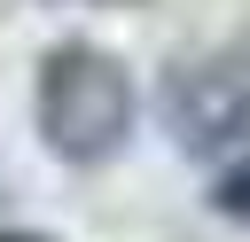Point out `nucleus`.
<instances>
[{
  "label": "nucleus",
  "mask_w": 250,
  "mask_h": 242,
  "mask_svg": "<svg viewBox=\"0 0 250 242\" xmlns=\"http://www.w3.org/2000/svg\"><path fill=\"white\" fill-rule=\"evenodd\" d=\"M211 211L234 219V226H250V148L219 164V180H211Z\"/></svg>",
  "instance_id": "obj_3"
},
{
  "label": "nucleus",
  "mask_w": 250,
  "mask_h": 242,
  "mask_svg": "<svg viewBox=\"0 0 250 242\" xmlns=\"http://www.w3.org/2000/svg\"><path fill=\"white\" fill-rule=\"evenodd\" d=\"M0 242H47V234H23V226H0Z\"/></svg>",
  "instance_id": "obj_4"
},
{
  "label": "nucleus",
  "mask_w": 250,
  "mask_h": 242,
  "mask_svg": "<svg viewBox=\"0 0 250 242\" xmlns=\"http://www.w3.org/2000/svg\"><path fill=\"white\" fill-rule=\"evenodd\" d=\"M31 109H39V141L62 164H109L133 141V78L109 47H86V39L47 47Z\"/></svg>",
  "instance_id": "obj_1"
},
{
  "label": "nucleus",
  "mask_w": 250,
  "mask_h": 242,
  "mask_svg": "<svg viewBox=\"0 0 250 242\" xmlns=\"http://www.w3.org/2000/svg\"><path fill=\"white\" fill-rule=\"evenodd\" d=\"M164 125L180 148L211 156L250 133V62L242 55H195L164 78Z\"/></svg>",
  "instance_id": "obj_2"
}]
</instances>
